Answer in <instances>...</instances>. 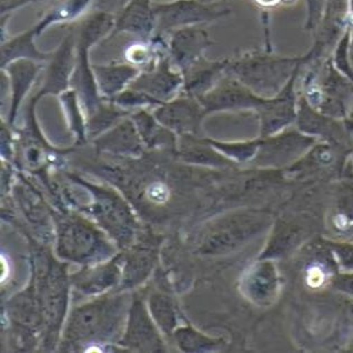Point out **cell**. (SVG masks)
Returning a JSON list of instances; mask_svg holds the SVG:
<instances>
[{"label":"cell","instance_id":"28","mask_svg":"<svg viewBox=\"0 0 353 353\" xmlns=\"http://www.w3.org/2000/svg\"><path fill=\"white\" fill-rule=\"evenodd\" d=\"M350 37L351 30L347 28V32L340 39V42L338 43V46L333 52L332 61L335 68L353 81V69L351 65L350 53H349Z\"/></svg>","mask_w":353,"mask_h":353},{"label":"cell","instance_id":"32","mask_svg":"<svg viewBox=\"0 0 353 353\" xmlns=\"http://www.w3.org/2000/svg\"><path fill=\"white\" fill-rule=\"evenodd\" d=\"M306 1V21L305 30L314 33L317 25L320 23L321 17L325 8L327 0H305Z\"/></svg>","mask_w":353,"mask_h":353},{"label":"cell","instance_id":"5","mask_svg":"<svg viewBox=\"0 0 353 353\" xmlns=\"http://www.w3.org/2000/svg\"><path fill=\"white\" fill-rule=\"evenodd\" d=\"M57 252L68 261L91 263L105 258L109 245L100 232L87 222L69 220L59 228Z\"/></svg>","mask_w":353,"mask_h":353},{"label":"cell","instance_id":"33","mask_svg":"<svg viewBox=\"0 0 353 353\" xmlns=\"http://www.w3.org/2000/svg\"><path fill=\"white\" fill-rule=\"evenodd\" d=\"M32 0H1V12L6 14L10 10H15L17 7L23 6Z\"/></svg>","mask_w":353,"mask_h":353},{"label":"cell","instance_id":"34","mask_svg":"<svg viewBox=\"0 0 353 353\" xmlns=\"http://www.w3.org/2000/svg\"><path fill=\"white\" fill-rule=\"evenodd\" d=\"M349 53H350L351 65H352L353 69V30H351L350 48H349Z\"/></svg>","mask_w":353,"mask_h":353},{"label":"cell","instance_id":"16","mask_svg":"<svg viewBox=\"0 0 353 353\" xmlns=\"http://www.w3.org/2000/svg\"><path fill=\"white\" fill-rule=\"evenodd\" d=\"M227 64L228 60L210 61L205 57L201 59L182 72L184 78L183 91L195 98L207 93L225 74Z\"/></svg>","mask_w":353,"mask_h":353},{"label":"cell","instance_id":"12","mask_svg":"<svg viewBox=\"0 0 353 353\" xmlns=\"http://www.w3.org/2000/svg\"><path fill=\"white\" fill-rule=\"evenodd\" d=\"M302 69L299 70L277 96L268 98L259 109L263 135H270L290 125L296 117V83Z\"/></svg>","mask_w":353,"mask_h":353},{"label":"cell","instance_id":"27","mask_svg":"<svg viewBox=\"0 0 353 353\" xmlns=\"http://www.w3.org/2000/svg\"><path fill=\"white\" fill-rule=\"evenodd\" d=\"M153 263L152 252L148 250H139L132 254L129 259L128 265L126 267V281H141V279L146 277L147 272H150V267Z\"/></svg>","mask_w":353,"mask_h":353},{"label":"cell","instance_id":"15","mask_svg":"<svg viewBox=\"0 0 353 353\" xmlns=\"http://www.w3.org/2000/svg\"><path fill=\"white\" fill-rule=\"evenodd\" d=\"M123 343L138 351L152 352L163 349L162 340L141 302H136L132 307Z\"/></svg>","mask_w":353,"mask_h":353},{"label":"cell","instance_id":"18","mask_svg":"<svg viewBox=\"0 0 353 353\" xmlns=\"http://www.w3.org/2000/svg\"><path fill=\"white\" fill-rule=\"evenodd\" d=\"M41 68L42 65L39 64L37 61L28 60V59L12 61L6 66H3V71L10 77V85H12V109H10L12 121L17 114L21 100L24 99L32 84L35 81Z\"/></svg>","mask_w":353,"mask_h":353},{"label":"cell","instance_id":"25","mask_svg":"<svg viewBox=\"0 0 353 353\" xmlns=\"http://www.w3.org/2000/svg\"><path fill=\"white\" fill-rule=\"evenodd\" d=\"M91 0H66L62 6L50 12L46 19L37 24L39 32H42L48 25L57 21H69L78 17L90 3Z\"/></svg>","mask_w":353,"mask_h":353},{"label":"cell","instance_id":"20","mask_svg":"<svg viewBox=\"0 0 353 353\" xmlns=\"http://www.w3.org/2000/svg\"><path fill=\"white\" fill-rule=\"evenodd\" d=\"M97 145L101 150L114 153H137L141 146V135L134 121L125 120L105 135L99 137Z\"/></svg>","mask_w":353,"mask_h":353},{"label":"cell","instance_id":"1","mask_svg":"<svg viewBox=\"0 0 353 353\" xmlns=\"http://www.w3.org/2000/svg\"><path fill=\"white\" fill-rule=\"evenodd\" d=\"M310 61L307 53L299 57H283L270 50L247 52L228 60V74L263 98L281 92L294 74Z\"/></svg>","mask_w":353,"mask_h":353},{"label":"cell","instance_id":"23","mask_svg":"<svg viewBox=\"0 0 353 353\" xmlns=\"http://www.w3.org/2000/svg\"><path fill=\"white\" fill-rule=\"evenodd\" d=\"M118 272V267L114 263H108L97 270L80 274L75 279V285L85 293L101 292L117 281Z\"/></svg>","mask_w":353,"mask_h":353},{"label":"cell","instance_id":"9","mask_svg":"<svg viewBox=\"0 0 353 353\" xmlns=\"http://www.w3.org/2000/svg\"><path fill=\"white\" fill-rule=\"evenodd\" d=\"M212 44V39L202 25H191L174 30L168 43V53L173 64L184 72L203 59L204 52Z\"/></svg>","mask_w":353,"mask_h":353},{"label":"cell","instance_id":"21","mask_svg":"<svg viewBox=\"0 0 353 353\" xmlns=\"http://www.w3.org/2000/svg\"><path fill=\"white\" fill-rule=\"evenodd\" d=\"M39 32L35 25L28 32L21 34L15 39H10V42L3 43L1 46V66H6L12 61L19 59H28V60L48 61L52 54H46L39 51L34 44V37L39 35Z\"/></svg>","mask_w":353,"mask_h":353},{"label":"cell","instance_id":"30","mask_svg":"<svg viewBox=\"0 0 353 353\" xmlns=\"http://www.w3.org/2000/svg\"><path fill=\"white\" fill-rule=\"evenodd\" d=\"M177 343L184 351L202 350L211 345V342L199 333L190 329H180L176 332Z\"/></svg>","mask_w":353,"mask_h":353},{"label":"cell","instance_id":"14","mask_svg":"<svg viewBox=\"0 0 353 353\" xmlns=\"http://www.w3.org/2000/svg\"><path fill=\"white\" fill-rule=\"evenodd\" d=\"M156 19L154 3L150 0H129L116 19L112 37L119 33H128L147 39L156 33Z\"/></svg>","mask_w":353,"mask_h":353},{"label":"cell","instance_id":"11","mask_svg":"<svg viewBox=\"0 0 353 353\" xmlns=\"http://www.w3.org/2000/svg\"><path fill=\"white\" fill-rule=\"evenodd\" d=\"M207 111L195 97L186 94L176 99L163 102L156 109V119L162 126L180 134H194L198 132L201 119Z\"/></svg>","mask_w":353,"mask_h":353},{"label":"cell","instance_id":"2","mask_svg":"<svg viewBox=\"0 0 353 353\" xmlns=\"http://www.w3.org/2000/svg\"><path fill=\"white\" fill-rule=\"evenodd\" d=\"M304 68L307 69L303 78L306 101L326 116H343L353 102L352 80L335 68L332 57Z\"/></svg>","mask_w":353,"mask_h":353},{"label":"cell","instance_id":"17","mask_svg":"<svg viewBox=\"0 0 353 353\" xmlns=\"http://www.w3.org/2000/svg\"><path fill=\"white\" fill-rule=\"evenodd\" d=\"M92 69L100 94L108 100L123 92L141 73L134 64L92 65Z\"/></svg>","mask_w":353,"mask_h":353},{"label":"cell","instance_id":"31","mask_svg":"<svg viewBox=\"0 0 353 353\" xmlns=\"http://www.w3.org/2000/svg\"><path fill=\"white\" fill-rule=\"evenodd\" d=\"M121 116H123V112L114 109V107H102V105H100L99 109L93 114V117L91 118V132H94V134H97V132L99 134L101 129L110 126L111 123L119 119Z\"/></svg>","mask_w":353,"mask_h":353},{"label":"cell","instance_id":"26","mask_svg":"<svg viewBox=\"0 0 353 353\" xmlns=\"http://www.w3.org/2000/svg\"><path fill=\"white\" fill-rule=\"evenodd\" d=\"M150 308H152L154 319L161 326V329L166 333L173 331L174 326L176 325V314H175L173 303L168 297L159 295V296L152 297Z\"/></svg>","mask_w":353,"mask_h":353},{"label":"cell","instance_id":"24","mask_svg":"<svg viewBox=\"0 0 353 353\" xmlns=\"http://www.w3.org/2000/svg\"><path fill=\"white\" fill-rule=\"evenodd\" d=\"M134 123L137 127L139 135L147 144L157 145L159 143H168V139L173 138L172 132H168V128L159 126L155 116H150L145 111H139L134 116Z\"/></svg>","mask_w":353,"mask_h":353},{"label":"cell","instance_id":"13","mask_svg":"<svg viewBox=\"0 0 353 353\" xmlns=\"http://www.w3.org/2000/svg\"><path fill=\"white\" fill-rule=\"evenodd\" d=\"M75 37L70 33L62 41L54 54L50 59L46 70V82L41 94L46 93H63L68 90L69 84L72 82L73 72L77 64V54L74 53Z\"/></svg>","mask_w":353,"mask_h":353},{"label":"cell","instance_id":"6","mask_svg":"<svg viewBox=\"0 0 353 353\" xmlns=\"http://www.w3.org/2000/svg\"><path fill=\"white\" fill-rule=\"evenodd\" d=\"M349 28V0H327L314 30V44L307 52L308 64L332 57L335 48Z\"/></svg>","mask_w":353,"mask_h":353},{"label":"cell","instance_id":"10","mask_svg":"<svg viewBox=\"0 0 353 353\" xmlns=\"http://www.w3.org/2000/svg\"><path fill=\"white\" fill-rule=\"evenodd\" d=\"M258 225L256 216H231L204 234L200 250L204 254L228 252L252 236L257 231Z\"/></svg>","mask_w":353,"mask_h":353},{"label":"cell","instance_id":"4","mask_svg":"<svg viewBox=\"0 0 353 353\" xmlns=\"http://www.w3.org/2000/svg\"><path fill=\"white\" fill-rule=\"evenodd\" d=\"M154 10L157 19V34L191 25H203L231 14V10L221 3H204L202 0L154 3Z\"/></svg>","mask_w":353,"mask_h":353},{"label":"cell","instance_id":"35","mask_svg":"<svg viewBox=\"0 0 353 353\" xmlns=\"http://www.w3.org/2000/svg\"><path fill=\"white\" fill-rule=\"evenodd\" d=\"M150 1H152L153 3H159L161 1H163V0H150ZM171 1H174V0H170L168 3H171Z\"/></svg>","mask_w":353,"mask_h":353},{"label":"cell","instance_id":"7","mask_svg":"<svg viewBox=\"0 0 353 353\" xmlns=\"http://www.w3.org/2000/svg\"><path fill=\"white\" fill-rule=\"evenodd\" d=\"M196 99L203 105L204 110L210 112L231 109L252 108L259 110L268 98L258 96L232 75L225 72L211 90Z\"/></svg>","mask_w":353,"mask_h":353},{"label":"cell","instance_id":"19","mask_svg":"<svg viewBox=\"0 0 353 353\" xmlns=\"http://www.w3.org/2000/svg\"><path fill=\"white\" fill-rule=\"evenodd\" d=\"M94 212L100 223L108 229L114 236H127L130 231V216L123 203L112 195L100 192V198L97 199Z\"/></svg>","mask_w":353,"mask_h":353},{"label":"cell","instance_id":"8","mask_svg":"<svg viewBox=\"0 0 353 353\" xmlns=\"http://www.w3.org/2000/svg\"><path fill=\"white\" fill-rule=\"evenodd\" d=\"M168 53H163L150 69L139 73L129 87L143 91L157 101H170L174 94L183 89L184 78L181 71L174 69Z\"/></svg>","mask_w":353,"mask_h":353},{"label":"cell","instance_id":"22","mask_svg":"<svg viewBox=\"0 0 353 353\" xmlns=\"http://www.w3.org/2000/svg\"><path fill=\"white\" fill-rule=\"evenodd\" d=\"M116 19L108 12H97L82 21L79 28L78 39L94 46L114 30Z\"/></svg>","mask_w":353,"mask_h":353},{"label":"cell","instance_id":"29","mask_svg":"<svg viewBox=\"0 0 353 353\" xmlns=\"http://www.w3.org/2000/svg\"><path fill=\"white\" fill-rule=\"evenodd\" d=\"M109 100L123 108L141 107V105H161V102L154 99L153 97L148 96L147 93L136 90L130 87L127 88L123 92H120L119 94Z\"/></svg>","mask_w":353,"mask_h":353},{"label":"cell","instance_id":"3","mask_svg":"<svg viewBox=\"0 0 353 353\" xmlns=\"http://www.w3.org/2000/svg\"><path fill=\"white\" fill-rule=\"evenodd\" d=\"M123 314V299L118 297L97 299L77 308L70 319L65 340L81 342L112 333Z\"/></svg>","mask_w":353,"mask_h":353}]
</instances>
